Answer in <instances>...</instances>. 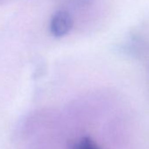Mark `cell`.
<instances>
[{"instance_id":"cell-1","label":"cell","mask_w":149,"mask_h":149,"mask_svg":"<svg viewBox=\"0 0 149 149\" xmlns=\"http://www.w3.org/2000/svg\"><path fill=\"white\" fill-rule=\"evenodd\" d=\"M73 18L67 11L56 12L50 20V33L55 38L67 35L73 27Z\"/></svg>"},{"instance_id":"cell-2","label":"cell","mask_w":149,"mask_h":149,"mask_svg":"<svg viewBox=\"0 0 149 149\" xmlns=\"http://www.w3.org/2000/svg\"><path fill=\"white\" fill-rule=\"evenodd\" d=\"M74 149H100V148L91 138L85 137L76 145Z\"/></svg>"}]
</instances>
